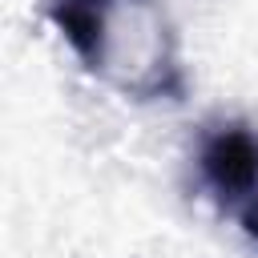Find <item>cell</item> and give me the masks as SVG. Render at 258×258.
<instances>
[{
    "label": "cell",
    "instance_id": "6da1fadb",
    "mask_svg": "<svg viewBox=\"0 0 258 258\" xmlns=\"http://www.w3.org/2000/svg\"><path fill=\"white\" fill-rule=\"evenodd\" d=\"M73 56L129 101H181L185 64L161 0H44Z\"/></svg>",
    "mask_w": 258,
    "mask_h": 258
},
{
    "label": "cell",
    "instance_id": "7a4b0ae2",
    "mask_svg": "<svg viewBox=\"0 0 258 258\" xmlns=\"http://www.w3.org/2000/svg\"><path fill=\"white\" fill-rule=\"evenodd\" d=\"M198 177L206 194L238 214L258 194V133L242 121H218L198 141Z\"/></svg>",
    "mask_w": 258,
    "mask_h": 258
},
{
    "label": "cell",
    "instance_id": "3957f363",
    "mask_svg": "<svg viewBox=\"0 0 258 258\" xmlns=\"http://www.w3.org/2000/svg\"><path fill=\"white\" fill-rule=\"evenodd\" d=\"M238 222H242V234H246L250 242H258V194L238 210Z\"/></svg>",
    "mask_w": 258,
    "mask_h": 258
}]
</instances>
